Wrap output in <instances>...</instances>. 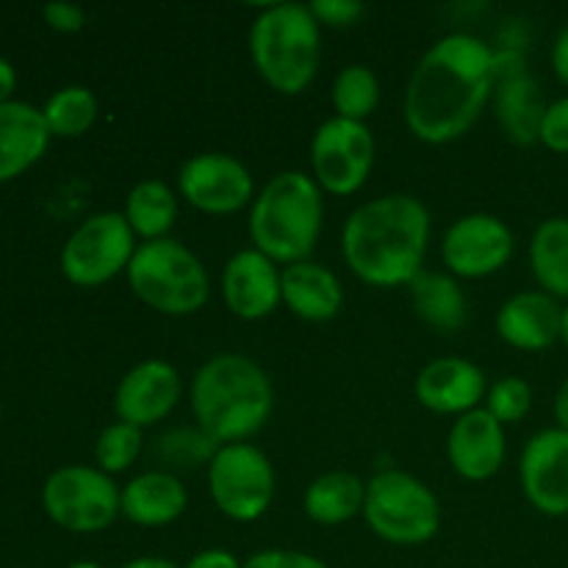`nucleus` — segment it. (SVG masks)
Returning a JSON list of instances; mask_svg holds the SVG:
<instances>
[{
    "instance_id": "39448f33",
    "label": "nucleus",
    "mask_w": 568,
    "mask_h": 568,
    "mask_svg": "<svg viewBox=\"0 0 568 568\" xmlns=\"http://www.w3.org/2000/svg\"><path fill=\"white\" fill-rule=\"evenodd\" d=\"M258 75L281 94H303L322 61V26L308 3H270L250 28Z\"/></svg>"
},
{
    "instance_id": "c756f323",
    "label": "nucleus",
    "mask_w": 568,
    "mask_h": 568,
    "mask_svg": "<svg viewBox=\"0 0 568 568\" xmlns=\"http://www.w3.org/2000/svg\"><path fill=\"white\" fill-rule=\"evenodd\" d=\"M144 436L139 427L125 425V422H114V425L103 427L94 444V460L98 469L105 475H120V471L131 469L136 464L139 453H142Z\"/></svg>"
},
{
    "instance_id": "423d86ee",
    "label": "nucleus",
    "mask_w": 568,
    "mask_h": 568,
    "mask_svg": "<svg viewBox=\"0 0 568 568\" xmlns=\"http://www.w3.org/2000/svg\"><path fill=\"white\" fill-rule=\"evenodd\" d=\"M125 277L131 292L164 316L197 314L211 297V277L203 261L170 236L139 244Z\"/></svg>"
},
{
    "instance_id": "393cba45",
    "label": "nucleus",
    "mask_w": 568,
    "mask_h": 568,
    "mask_svg": "<svg viewBox=\"0 0 568 568\" xmlns=\"http://www.w3.org/2000/svg\"><path fill=\"white\" fill-rule=\"evenodd\" d=\"M410 300L414 311L425 325L438 333H455L466 322V294L458 277L438 275V272H422L410 283Z\"/></svg>"
},
{
    "instance_id": "4c0bfd02",
    "label": "nucleus",
    "mask_w": 568,
    "mask_h": 568,
    "mask_svg": "<svg viewBox=\"0 0 568 568\" xmlns=\"http://www.w3.org/2000/svg\"><path fill=\"white\" fill-rule=\"evenodd\" d=\"M549 59H552V70L555 75H558V81L568 87V26L558 33V39H555L552 55H549Z\"/></svg>"
},
{
    "instance_id": "9d476101",
    "label": "nucleus",
    "mask_w": 568,
    "mask_h": 568,
    "mask_svg": "<svg viewBox=\"0 0 568 568\" xmlns=\"http://www.w3.org/2000/svg\"><path fill=\"white\" fill-rule=\"evenodd\" d=\"M209 494L233 521H258L275 497V469L255 444H222L209 464Z\"/></svg>"
},
{
    "instance_id": "c85d7f7f",
    "label": "nucleus",
    "mask_w": 568,
    "mask_h": 568,
    "mask_svg": "<svg viewBox=\"0 0 568 568\" xmlns=\"http://www.w3.org/2000/svg\"><path fill=\"white\" fill-rule=\"evenodd\" d=\"M331 100L336 116L366 122V116L375 114L377 103H381V81L366 64H349L333 81Z\"/></svg>"
},
{
    "instance_id": "f704fd0d",
    "label": "nucleus",
    "mask_w": 568,
    "mask_h": 568,
    "mask_svg": "<svg viewBox=\"0 0 568 568\" xmlns=\"http://www.w3.org/2000/svg\"><path fill=\"white\" fill-rule=\"evenodd\" d=\"M244 568H327V564L297 549H261L244 560Z\"/></svg>"
},
{
    "instance_id": "f257e3e1",
    "label": "nucleus",
    "mask_w": 568,
    "mask_h": 568,
    "mask_svg": "<svg viewBox=\"0 0 568 568\" xmlns=\"http://www.w3.org/2000/svg\"><path fill=\"white\" fill-rule=\"evenodd\" d=\"M494 48L471 33L442 37L410 72L405 125L427 144L469 133L494 94Z\"/></svg>"
},
{
    "instance_id": "5701e85b",
    "label": "nucleus",
    "mask_w": 568,
    "mask_h": 568,
    "mask_svg": "<svg viewBox=\"0 0 568 568\" xmlns=\"http://www.w3.org/2000/svg\"><path fill=\"white\" fill-rule=\"evenodd\" d=\"M494 100H497V120L505 136L521 148L538 144L544 111L549 103H544L536 78L525 72V75L497 81L494 83Z\"/></svg>"
},
{
    "instance_id": "e433bc0d",
    "label": "nucleus",
    "mask_w": 568,
    "mask_h": 568,
    "mask_svg": "<svg viewBox=\"0 0 568 568\" xmlns=\"http://www.w3.org/2000/svg\"><path fill=\"white\" fill-rule=\"evenodd\" d=\"M183 568H244L242 560L236 558L233 552H227V549H203V552L194 555L192 560H189Z\"/></svg>"
},
{
    "instance_id": "a878e982",
    "label": "nucleus",
    "mask_w": 568,
    "mask_h": 568,
    "mask_svg": "<svg viewBox=\"0 0 568 568\" xmlns=\"http://www.w3.org/2000/svg\"><path fill=\"white\" fill-rule=\"evenodd\" d=\"M122 216L128 220L131 231L142 242H159L166 239L178 220V194L170 183L164 181H139L136 186L128 192L125 211Z\"/></svg>"
},
{
    "instance_id": "4468645a",
    "label": "nucleus",
    "mask_w": 568,
    "mask_h": 568,
    "mask_svg": "<svg viewBox=\"0 0 568 568\" xmlns=\"http://www.w3.org/2000/svg\"><path fill=\"white\" fill-rule=\"evenodd\" d=\"M527 503L549 519L568 516V430L547 427L527 438L519 458Z\"/></svg>"
},
{
    "instance_id": "dca6fc26",
    "label": "nucleus",
    "mask_w": 568,
    "mask_h": 568,
    "mask_svg": "<svg viewBox=\"0 0 568 568\" xmlns=\"http://www.w3.org/2000/svg\"><path fill=\"white\" fill-rule=\"evenodd\" d=\"M281 266L255 247L239 250L222 272L227 311L244 322H258L281 305Z\"/></svg>"
},
{
    "instance_id": "bb28decb",
    "label": "nucleus",
    "mask_w": 568,
    "mask_h": 568,
    "mask_svg": "<svg viewBox=\"0 0 568 568\" xmlns=\"http://www.w3.org/2000/svg\"><path fill=\"white\" fill-rule=\"evenodd\" d=\"M530 270L541 292L568 300V216H549L530 239Z\"/></svg>"
},
{
    "instance_id": "aec40b11",
    "label": "nucleus",
    "mask_w": 568,
    "mask_h": 568,
    "mask_svg": "<svg viewBox=\"0 0 568 568\" xmlns=\"http://www.w3.org/2000/svg\"><path fill=\"white\" fill-rule=\"evenodd\" d=\"M50 144L42 109L22 100L0 105V183L14 181L31 170Z\"/></svg>"
},
{
    "instance_id": "ddd939ff",
    "label": "nucleus",
    "mask_w": 568,
    "mask_h": 568,
    "mask_svg": "<svg viewBox=\"0 0 568 568\" xmlns=\"http://www.w3.org/2000/svg\"><path fill=\"white\" fill-rule=\"evenodd\" d=\"M514 247L516 239L508 222L494 214H466L444 233L442 258L453 277L477 281L505 270Z\"/></svg>"
},
{
    "instance_id": "7c9ffc66",
    "label": "nucleus",
    "mask_w": 568,
    "mask_h": 568,
    "mask_svg": "<svg viewBox=\"0 0 568 568\" xmlns=\"http://www.w3.org/2000/svg\"><path fill=\"white\" fill-rule=\"evenodd\" d=\"M483 408L499 422V425H516L525 419L532 408V388L525 377H499L497 383L488 386L486 405Z\"/></svg>"
},
{
    "instance_id": "ea45409f",
    "label": "nucleus",
    "mask_w": 568,
    "mask_h": 568,
    "mask_svg": "<svg viewBox=\"0 0 568 568\" xmlns=\"http://www.w3.org/2000/svg\"><path fill=\"white\" fill-rule=\"evenodd\" d=\"M14 87H17L14 67H11L9 59H3V55H0V105L9 103L11 92H14Z\"/></svg>"
},
{
    "instance_id": "4be33fe9",
    "label": "nucleus",
    "mask_w": 568,
    "mask_h": 568,
    "mask_svg": "<svg viewBox=\"0 0 568 568\" xmlns=\"http://www.w3.org/2000/svg\"><path fill=\"white\" fill-rule=\"evenodd\" d=\"M186 505V486L172 471L153 469L136 475L122 488L120 516L139 527H166L181 519Z\"/></svg>"
},
{
    "instance_id": "412c9836",
    "label": "nucleus",
    "mask_w": 568,
    "mask_h": 568,
    "mask_svg": "<svg viewBox=\"0 0 568 568\" xmlns=\"http://www.w3.org/2000/svg\"><path fill=\"white\" fill-rule=\"evenodd\" d=\"M281 303L297 320L327 322L342 311L344 286L327 266L316 261L283 266L281 272Z\"/></svg>"
},
{
    "instance_id": "58836bf2",
    "label": "nucleus",
    "mask_w": 568,
    "mask_h": 568,
    "mask_svg": "<svg viewBox=\"0 0 568 568\" xmlns=\"http://www.w3.org/2000/svg\"><path fill=\"white\" fill-rule=\"evenodd\" d=\"M552 414H555V427H560V430H568V377L564 383H560L558 394H555Z\"/></svg>"
},
{
    "instance_id": "cd10ccee",
    "label": "nucleus",
    "mask_w": 568,
    "mask_h": 568,
    "mask_svg": "<svg viewBox=\"0 0 568 568\" xmlns=\"http://www.w3.org/2000/svg\"><path fill=\"white\" fill-rule=\"evenodd\" d=\"M42 116L50 136H83L98 120V98L87 87H64L50 94L42 105Z\"/></svg>"
},
{
    "instance_id": "f03ea898",
    "label": "nucleus",
    "mask_w": 568,
    "mask_h": 568,
    "mask_svg": "<svg viewBox=\"0 0 568 568\" xmlns=\"http://www.w3.org/2000/svg\"><path fill=\"white\" fill-rule=\"evenodd\" d=\"M430 231V211L419 197L383 194L358 205L344 222V264L366 286H410L425 272Z\"/></svg>"
},
{
    "instance_id": "37998d69",
    "label": "nucleus",
    "mask_w": 568,
    "mask_h": 568,
    "mask_svg": "<svg viewBox=\"0 0 568 568\" xmlns=\"http://www.w3.org/2000/svg\"><path fill=\"white\" fill-rule=\"evenodd\" d=\"M67 568H103V566L94 564V560H75V564H70Z\"/></svg>"
},
{
    "instance_id": "6ab92c4d",
    "label": "nucleus",
    "mask_w": 568,
    "mask_h": 568,
    "mask_svg": "<svg viewBox=\"0 0 568 568\" xmlns=\"http://www.w3.org/2000/svg\"><path fill=\"white\" fill-rule=\"evenodd\" d=\"M560 311L564 305L547 292H519L497 311V333L508 347L541 353L560 342Z\"/></svg>"
},
{
    "instance_id": "20e7f679",
    "label": "nucleus",
    "mask_w": 568,
    "mask_h": 568,
    "mask_svg": "<svg viewBox=\"0 0 568 568\" xmlns=\"http://www.w3.org/2000/svg\"><path fill=\"white\" fill-rule=\"evenodd\" d=\"M325 192L314 175L300 170L277 172L250 205V242L277 266L308 261L322 236Z\"/></svg>"
},
{
    "instance_id": "a211bd4d",
    "label": "nucleus",
    "mask_w": 568,
    "mask_h": 568,
    "mask_svg": "<svg viewBox=\"0 0 568 568\" xmlns=\"http://www.w3.org/2000/svg\"><path fill=\"white\" fill-rule=\"evenodd\" d=\"M419 405L442 416H464L486 403V372L466 358H436L419 372L414 383Z\"/></svg>"
},
{
    "instance_id": "0eeeda50",
    "label": "nucleus",
    "mask_w": 568,
    "mask_h": 568,
    "mask_svg": "<svg viewBox=\"0 0 568 568\" xmlns=\"http://www.w3.org/2000/svg\"><path fill=\"white\" fill-rule=\"evenodd\" d=\"M361 516L383 541L394 547H419L436 538L442 527V503L419 477L399 469H383L366 483Z\"/></svg>"
},
{
    "instance_id": "1a4fd4ad",
    "label": "nucleus",
    "mask_w": 568,
    "mask_h": 568,
    "mask_svg": "<svg viewBox=\"0 0 568 568\" xmlns=\"http://www.w3.org/2000/svg\"><path fill=\"white\" fill-rule=\"evenodd\" d=\"M136 247V233L122 211H100L87 216L67 239L61 250V272L72 286H103L120 272H128Z\"/></svg>"
},
{
    "instance_id": "f3484780",
    "label": "nucleus",
    "mask_w": 568,
    "mask_h": 568,
    "mask_svg": "<svg viewBox=\"0 0 568 568\" xmlns=\"http://www.w3.org/2000/svg\"><path fill=\"white\" fill-rule=\"evenodd\" d=\"M505 425L486 408L458 416L447 436V458L455 475L469 483L491 480L505 464Z\"/></svg>"
},
{
    "instance_id": "2eb2a0df",
    "label": "nucleus",
    "mask_w": 568,
    "mask_h": 568,
    "mask_svg": "<svg viewBox=\"0 0 568 568\" xmlns=\"http://www.w3.org/2000/svg\"><path fill=\"white\" fill-rule=\"evenodd\" d=\"M181 403V375L170 361L148 358L125 372L114 394L116 419L125 425L153 427Z\"/></svg>"
},
{
    "instance_id": "c03bdc74",
    "label": "nucleus",
    "mask_w": 568,
    "mask_h": 568,
    "mask_svg": "<svg viewBox=\"0 0 568 568\" xmlns=\"http://www.w3.org/2000/svg\"><path fill=\"white\" fill-rule=\"evenodd\" d=\"M0 410H3V408H0Z\"/></svg>"
},
{
    "instance_id": "a19ab883",
    "label": "nucleus",
    "mask_w": 568,
    "mask_h": 568,
    "mask_svg": "<svg viewBox=\"0 0 568 568\" xmlns=\"http://www.w3.org/2000/svg\"><path fill=\"white\" fill-rule=\"evenodd\" d=\"M120 568H181V566L172 564V560H166V558H153V555H144V558L128 560V564Z\"/></svg>"
},
{
    "instance_id": "473e14b6",
    "label": "nucleus",
    "mask_w": 568,
    "mask_h": 568,
    "mask_svg": "<svg viewBox=\"0 0 568 568\" xmlns=\"http://www.w3.org/2000/svg\"><path fill=\"white\" fill-rule=\"evenodd\" d=\"M538 142L547 150H552V153L568 155V94L547 105Z\"/></svg>"
},
{
    "instance_id": "72a5a7b5",
    "label": "nucleus",
    "mask_w": 568,
    "mask_h": 568,
    "mask_svg": "<svg viewBox=\"0 0 568 568\" xmlns=\"http://www.w3.org/2000/svg\"><path fill=\"white\" fill-rule=\"evenodd\" d=\"M308 9L320 20V26L333 28H347L366 14V6L361 0H314Z\"/></svg>"
},
{
    "instance_id": "9b49d317",
    "label": "nucleus",
    "mask_w": 568,
    "mask_h": 568,
    "mask_svg": "<svg viewBox=\"0 0 568 568\" xmlns=\"http://www.w3.org/2000/svg\"><path fill=\"white\" fill-rule=\"evenodd\" d=\"M375 133L366 122L331 116L311 139V170L322 192L349 197L369 181L375 170Z\"/></svg>"
},
{
    "instance_id": "c9c22d12",
    "label": "nucleus",
    "mask_w": 568,
    "mask_h": 568,
    "mask_svg": "<svg viewBox=\"0 0 568 568\" xmlns=\"http://www.w3.org/2000/svg\"><path fill=\"white\" fill-rule=\"evenodd\" d=\"M44 22H48L53 31L59 33H78L83 26H87V14H83L81 6L75 3H48L42 9Z\"/></svg>"
},
{
    "instance_id": "79ce46f5",
    "label": "nucleus",
    "mask_w": 568,
    "mask_h": 568,
    "mask_svg": "<svg viewBox=\"0 0 568 568\" xmlns=\"http://www.w3.org/2000/svg\"><path fill=\"white\" fill-rule=\"evenodd\" d=\"M560 342H564V347L568 349V303L564 305V311H560Z\"/></svg>"
},
{
    "instance_id": "f8f14e48",
    "label": "nucleus",
    "mask_w": 568,
    "mask_h": 568,
    "mask_svg": "<svg viewBox=\"0 0 568 568\" xmlns=\"http://www.w3.org/2000/svg\"><path fill=\"white\" fill-rule=\"evenodd\" d=\"M178 194L203 214L231 216L253 205L255 183L236 155L197 153L178 170Z\"/></svg>"
},
{
    "instance_id": "6e6552de",
    "label": "nucleus",
    "mask_w": 568,
    "mask_h": 568,
    "mask_svg": "<svg viewBox=\"0 0 568 568\" xmlns=\"http://www.w3.org/2000/svg\"><path fill=\"white\" fill-rule=\"evenodd\" d=\"M122 488L98 466H61L42 488L44 514L61 530L92 536L114 525Z\"/></svg>"
},
{
    "instance_id": "b1692460",
    "label": "nucleus",
    "mask_w": 568,
    "mask_h": 568,
    "mask_svg": "<svg viewBox=\"0 0 568 568\" xmlns=\"http://www.w3.org/2000/svg\"><path fill=\"white\" fill-rule=\"evenodd\" d=\"M366 483L353 471H327L316 477L303 497V510L322 527H338L364 514Z\"/></svg>"
},
{
    "instance_id": "7ed1b4c3",
    "label": "nucleus",
    "mask_w": 568,
    "mask_h": 568,
    "mask_svg": "<svg viewBox=\"0 0 568 568\" xmlns=\"http://www.w3.org/2000/svg\"><path fill=\"white\" fill-rule=\"evenodd\" d=\"M189 403L200 430L222 447L247 442L270 422L275 392L264 366L242 353H220L194 372Z\"/></svg>"
},
{
    "instance_id": "2f4dec72",
    "label": "nucleus",
    "mask_w": 568,
    "mask_h": 568,
    "mask_svg": "<svg viewBox=\"0 0 568 568\" xmlns=\"http://www.w3.org/2000/svg\"><path fill=\"white\" fill-rule=\"evenodd\" d=\"M220 444L211 442L203 430H175L159 438V455L164 464L181 466V469H192L197 464H211Z\"/></svg>"
}]
</instances>
